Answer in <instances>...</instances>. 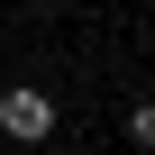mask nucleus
I'll return each mask as SVG.
<instances>
[{
	"instance_id": "nucleus-1",
	"label": "nucleus",
	"mask_w": 155,
	"mask_h": 155,
	"mask_svg": "<svg viewBox=\"0 0 155 155\" xmlns=\"http://www.w3.org/2000/svg\"><path fill=\"white\" fill-rule=\"evenodd\" d=\"M0 137L46 146V137H55V91H46V82H9V91H0Z\"/></svg>"
},
{
	"instance_id": "nucleus-2",
	"label": "nucleus",
	"mask_w": 155,
	"mask_h": 155,
	"mask_svg": "<svg viewBox=\"0 0 155 155\" xmlns=\"http://www.w3.org/2000/svg\"><path fill=\"white\" fill-rule=\"evenodd\" d=\"M128 137H137V146H155V101H137V110H128Z\"/></svg>"
}]
</instances>
